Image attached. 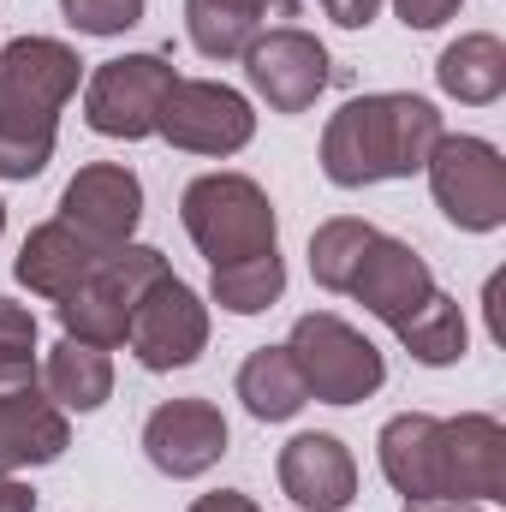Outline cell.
<instances>
[{"label": "cell", "mask_w": 506, "mask_h": 512, "mask_svg": "<svg viewBox=\"0 0 506 512\" xmlns=\"http://www.w3.org/2000/svg\"><path fill=\"white\" fill-rule=\"evenodd\" d=\"M191 512H262L251 495H239V489H221V495H203V501H191Z\"/></svg>", "instance_id": "obj_31"}, {"label": "cell", "mask_w": 506, "mask_h": 512, "mask_svg": "<svg viewBox=\"0 0 506 512\" xmlns=\"http://www.w3.org/2000/svg\"><path fill=\"white\" fill-rule=\"evenodd\" d=\"M322 12H328L340 30H364V24L381 12V0H322Z\"/></svg>", "instance_id": "obj_30"}, {"label": "cell", "mask_w": 506, "mask_h": 512, "mask_svg": "<svg viewBox=\"0 0 506 512\" xmlns=\"http://www.w3.org/2000/svg\"><path fill=\"white\" fill-rule=\"evenodd\" d=\"M441 137H447V126H441L435 102H423V96H405V90L358 96L322 131V173L340 191L411 179V173H423V161Z\"/></svg>", "instance_id": "obj_1"}, {"label": "cell", "mask_w": 506, "mask_h": 512, "mask_svg": "<svg viewBox=\"0 0 506 512\" xmlns=\"http://www.w3.org/2000/svg\"><path fill=\"white\" fill-rule=\"evenodd\" d=\"M280 495L304 512H346L358 501V465L340 435H292L280 447Z\"/></svg>", "instance_id": "obj_14"}, {"label": "cell", "mask_w": 506, "mask_h": 512, "mask_svg": "<svg viewBox=\"0 0 506 512\" xmlns=\"http://www.w3.org/2000/svg\"><path fill=\"white\" fill-rule=\"evenodd\" d=\"M0 233H6V203H0Z\"/></svg>", "instance_id": "obj_34"}, {"label": "cell", "mask_w": 506, "mask_h": 512, "mask_svg": "<svg viewBox=\"0 0 506 512\" xmlns=\"http://www.w3.org/2000/svg\"><path fill=\"white\" fill-rule=\"evenodd\" d=\"M18 387H42L36 352H0V393H18Z\"/></svg>", "instance_id": "obj_29"}, {"label": "cell", "mask_w": 506, "mask_h": 512, "mask_svg": "<svg viewBox=\"0 0 506 512\" xmlns=\"http://www.w3.org/2000/svg\"><path fill=\"white\" fill-rule=\"evenodd\" d=\"M42 393L60 405V411H102L108 393H114V358L102 346H84V340H60L42 364Z\"/></svg>", "instance_id": "obj_20"}, {"label": "cell", "mask_w": 506, "mask_h": 512, "mask_svg": "<svg viewBox=\"0 0 506 512\" xmlns=\"http://www.w3.org/2000/svg\"><path fill=\"white\" fill-rule=\"evenodd\" d=\"M126 346H131V358H137L143 370H155V376L197 364L203 346H209V304H203L179 274L155 280V286L137 298V310H131Z\"/></svg>", "instance_id": "obj_8"}, {"label": "cell", "mask_w": 506, "mask_h": 512, "mask_svg": "<svg viewBox=\"0 0 506 512\" xmlns=\"http://www.w3.org/2000/svg\"><path fill=\"white\" fill-rule=\"evenodd\" d=\"M286 352H292V364L304 376V393L322 399V405H358L387 382L381 352L346 316H328V310L298 316L292 334H286Z\"/></svg>", "instance_id": "obj_4"}, {"label": "cell", "mask_w": 506, "mask_h": 512, "mask_svg": "<svg viewBox=\"0 0 506 512\" xmlns=\"http://www.w3.org/2000/svg\"><path fill=\"white\" fill-rule=\"evenodd\" d=\"M114 251H102V245H90L78 227H66V221H42L24 245H18V280L36 292V298H66V292H78L102 262Z\"/></svg>", "instance_id": "obj_15"}, {"label": "cell", "mask_w": 506, "mask_h": 512, "mask_svg": "<svg viewBox=\"0 0 506 512\" xmlns=\"http://www.w3.org/2000/svg\"><path fill=\"white\" fill-rule=\"evenodd\" d=\"M393 12H399L405 30H441L459 12V0H393Z\"/></svg>", "instance_id": "obj_28"}, {"label": "cell", "mask_w": 506, "mask_h": 512, "mask_svg": "<svg viewBox=\"0 0 506 512\" xmlns=\"http://www.w3.org/2000/svg\"><path fill=\"white\" fill-rule=\"evenodd\" d=\"M399 334V346L417 358V364H429V370H447V364H459L465 358V346H471V328H465V310H459V298H447V292H435L405 328H393Z\"/></svg>", "instance_id": "obj_23"}, {"label": "cell", "mask_w": 506, "mask_h": 512, "mask_svg": "<svg viewBox=\"0 0 506 512\" xmlns=\"http://www.w3.org/2000/svg\"><path fill=\"white\" fill-rule=\"evenodd\" d=\"M173 84H179V72H173V60H161V54H120V60H102V66L90 72V84H84V120H90L96 137H120V143L155 137Z\"/></svg>", "instance_id": "obj_6"}, {"label": "cell", "mask_w": 506, "mask_h": 512, "mask_svg": "<svg viewBox=\"0 0 506 512\" xmlns=\"http://www.w3.org/2000/svg\"><path fill=\"white\" fill-rule=\"evenodd\" d=\"M405 512H483L471 501H405Z\"/></svg>", "instance_id": "obj_33"}, {"label": "cell", "mask_w": 506, "mask_h": 512, "mask_svg": "<svg viewBox=\"0 0 506 512\" xmlns=\"http://www.w3.org/2000/svg\"><path fill=\"white\" fill-rule=\"evenodd\" d=\"M0 352H36V316L12 298H0Z\"/></svg>", "instance_id": "obj_27"}, {"label": "cell", "mask_w": 506, "mask_h": 512, "mask_svg": "<svg viewBox=\"0 0 506 512\" xmlns=\"http://www.w3.org/2000/svg\"><path fill=\"white\" fill-rule=\"evenodd\" d=\"M435 84H441L453 102H465V108H489V102H501V90H506V42L495 36V30H471V36L447 42L441 60H435Z\"/></svg>", "instance_id": "obj_18"}, {"label": "cell", "mask_w": 506, "mask_h": 512, "mask_svg": "<svg viewBox=\"0 0 506 512\" xmlns=\"http://www.w3.org/2000/svg\"><path fill=\"white\" fill-rule=\"evenodd\" d=\"M155 137H167L173 149H191V155H239L256 137V114L233 84L179 78L167 108H161V131Z\"/></svg>", "instance_id": "obj_9"}, {"label": "cell", "mask_w": 506, "mask_h": 512, "mask_svg": "<svg viewBox=\"0 0 506 512\" xmlns=\"http://www.w3.org/2000/svg\"><path fill=\"white\" fill-rule=\"evenodd\" d=\"M143 453L173 483L215 471L221 453H227V417H221V405H209V399H167V405H155L149 423H143Z\"/></svg>", "instance_id": "obj_11"}, {"label": "cell", "mask_w": 506, "mask_h": 512, "mask_svg": "<svg viewBox=\"0 0 506 512\" xmlns=\"http://www.w3.org/2000/svg\"><path fill=\"white\" fill-rule=\"evenodd\" d=\"M239 399H245V411L256 423H286V417H298L310 405L304 376H298L286 346H262V352H251L239 364Z\"/></svg>", "instance_id": "obj_21"}, {"label": "cell", "mask_w": 506, "mask_h": 512, "mask_svg": "<svg viewBox=\"0 0 506 512\" xmlns=\"http://www.w3.org/2000/svg\"><path fill=\"white\" fill-rule=\"evenodd\" d=\"M370 239H376L370 221H352V215L322 221V227L310 233V274H316V286L346 292L352 274H358V262H364V251H370Z\"/></svg>", "instance_id": "obj_25"}, {"label": "cell", "mask_w": 506, "mask_h": 512, "mask_svg": "<svg viewBox=\"0 0 506 512\" xmlns=\"http://www.w3.org/2000/svg\"><path fill=\"white\" fill-rule=\"evenodd\" d=\"M60 328H66V340H84V346H102V352H114V346H126L131 334V304L102 280V268L78 286V292H66L60 304Z\"/></svg>", "instance_id": "obj_22"}, {"label": "cell", "mask_w": 506, "mask_h": 512, "mask_svg": "<svg viewBox=\"0 0 506 512\" xmlns=\"http://www.w3.org/2000/svg\"><path fill=\"white\" fill-rule=\"evenodd\" d=\"M280 0H185V30L203 60H245Z\"/></svg>", "instance_id": "obj_19"}, {"label": "cell", "mask_w": 506, "mask_h": 512, "mask_svg": "<svg viewBox=\"0 0 506 512\" xmlns=\"http://www.w3.org/2000/svg\"><path fill=\"white\" fill-rule=\"evenodd\" d=\"M286 292V262L280 251L268 256H245V262H227V268H209V298L233 316H262L274 310Z\"/></svg>", "instance_id": "obj_24"}, {"label": "cell", "mask_w": 506, "mask_h": 512, "mask_svg": "<svg viewBox=\"0 0 506 512\" xmlns=\"http://www.w3.org/2000/svg\"><path fill=\"white\" fill-rule=\"evenodd\" d=\"M435 209L459 227V233H495L506 227V161L489 137H441L423 161Z\"/></svg>", "instance_id": "obj_5"}, {"label": "cell", "mask_w": 506, "mask_h": 512, "mask_svg": "<svg viewBox=\"0 0 506 512\" xmlns=\"http://www.w3.org/2000/svg\"><path fill=\"white\" fill-rule=\"evenodd\" d=\"M245 78L274 114H304L328 90V48L298 24L262 30L245 48Z\"/></svg>", "instance_id": "obj_10"}, {"label": "cell", "mask_w": 506, "mask_h": 512, "mask_svg": "<svg viewBox=\"0 0 506 512\" xmlns=\"http://www.w3.org/2000/svg\"><path fill=\"white\" fill-rule=\"evenodd\" d=\"M179 221H185L191 245L209 256V268L280 251L274 203L245 173H203V179H191L185 197H179Z\"/></svg>", "instance_id": "obj_3"}, {"label": "cell", "mask_w": 506, "mask_h": 512, "mask_svg": "<svg viewBox=\"0 0 506 512\" xmlns=\"http://www.w3.org/2000/svg\"><path fill=\"white\" fill-rule=\"evenodd\" d=\"M346 292H352L370 316H381L387 328H405V322H411V316H417L435 292H441V286H435L429 262L411 251L405 239H387V233H376Z\"/></svg>", "instance_id": "obj_13"}, {"label": "cell", "mask_w": 506, "mask_h": 512, "mask_svg": "<svg viewBox=\"0 0 506 512\" xmlns=\"http://www.w3.org/2000/svg\"><path fill=\"white\" fill-rule=\"evenodd\" d=\"M60 221L78 227L90 245L102 251H120L131 245L137 221H143V185L137 173L120 161H96V167H78V179L60 191Z\"/></svg>", "instance_id": "obj_12"}, {"label": "cell", "mask_w": 506, "mask_h": 512, "mask_svg": "<svg viewBox=\"0 0 506 512\" xmlns=\"http://www.w3.org/2000/svg\"><path fill=\"white\" fill-rule=\"evenodd\" d=\"M435 429H441V417H429V411H399V417L381 423V435H376L381 477H387L405 501H435Z\"/></svg>", "instance_id": "obj_17"}, {"label": "cell", "mask_w": 506, "mask_h": 512, "mask_svg": "<svg viewBox=\"0 0 506 512\" xmlns=\"http://www.w3.org/2000/svg\"><path fill=\"white\" fill-rule=\"evenodd\" d=\"M435 501H506V429L489 411H459L435 429Z\"/></svg>", "instance_id": "obj_7"}, {"label": "cell", "mask_w": 506, "mask_h": 512, "mask_svg": "<svg viewBox=\"0 0 506 512\" xmlns=\"http://www.w3.org/2000/svg\"><path fill=\"white\" fill-rule=\"evenodd\" d=\"M0 512H36V495L18 477H0Z\"/></svg>", "instance_id": "obj_32"}, {"label": "cell", "mask_w": 506, "mask_h": 512, "mask_svg": "<svg viewBox=\"0 0 506 512\" xmlns=\"http://www.w3.org/2000/svg\"><path fill=\"white\" fill-rule=\"evenodd\" d=\"M66 441H72V423L42 387L0 393V477H12L24 465H54L66 453Z\"/></svg>", "instance_id": "obj_16"}, {"label": "cell", "mask_w": 506, "mask_h": 512, "mask_svg": "<svg viewBox=\"0 0 506 512\" xmlns=\"http://www.w3.org/2000/svg\"><path fill=\"white\" fill-rule=\"evenodd\" d=\"M84 60L54 36H18L0 48V179H36L54 161L60 108L78 96Z\"/></svg>", "instance_id": "obj_2"}, {"label": "cell", "mask_w": 506, "mask_h": 512, "mask_svg": "<svg viewBox=\"0 0 506 512\" xmlns=\"http://www.w3.org/2000/svg\"><path fill=\"white\" fill-rule=\"evenodd\" d=\"M60 12L84 36H126L143 18V0H60Z\"/></svg>", "instance_id": "obj_26"}]
</instances>
